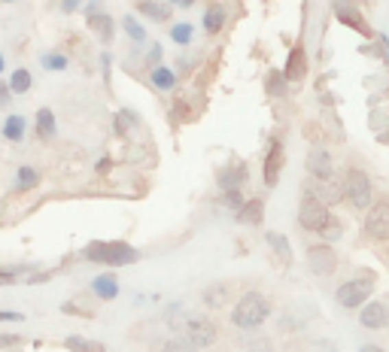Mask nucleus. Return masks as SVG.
<instances>
[{
    "instance_id": "18",
    "label": "nucleus",
    "mask_w": 389,
    "mask_h": 352,
    "mask_svg": "<svg viewBox=\"0 0 389 352\" xmlns=\"http://www.w3.org/2000/svg\"><path fill=\"white\" fill-rule=\"evenodd\" d=\"M137 12H140V16H146V18H152V22H171L174 6L161 3V0H140Z\"/></svg>"
},
{
    "instance_id": "32",
    "label": "nucleus",
    "mask_w": 389,
    "mask_h": 352,
    "mask_svg": "<svg viewBox=\"0 0 389 352\" xmlns=\"http://www.w3.org/2000/svg\"><path fill=\"white\" fill-rule=\"evenodd\" d=\"M171 40H174V43H180V46H189V43H192V25H186V22L174 25L171 27Z\"/></svg>"
},
{
    "instance_id": "11",
    "label": "nucleus",
    "mask_w": 389,
    "mask_h": 352,
    "mask_svg": "<svg viewBox=\"0 0 389 352\" xmlns=\"http://www.w3.org/2000/svg\"><path fill=\"white\" fill-rule=\"evenodd\" d=\"M86 25H89V31L95 34L97 40H101V43H113V37H116V22H113L110 12H101V10H97V3L89 6Z\"/></svg>"
},
{
    "instance_id": "47",
    "label": "nucleus",
    "mask_w": 389,
    "mask_h": 352,
    "mask_svg": "<svg viewBox=\"0 0 389 352\" xmlns=\"http://www.w3.org/2000/svg\"><path fill=\"white\" fill-rule=\"evenodd\" d=\"M359 352H384V349H380V347H374V343H365V347L359 349Z\"/></svg>"
},
{
    "instance_id": "37",
    "label": "nucleus",
    "mask_w": 389,
    "mask_h": 352,
    "mask_svg": "<svg viewBox=\"0 0 389 352\" xmlns=\"http://www.w3.org/2000/svg\"><path fill=\"white\" fill-rule=\"evenodd\" d=\"M283 82H286V76H283L280 70H271V73H268V91H271V95L283 91Z\"/></svg>"
},
{
    "instance_id": "17",
    "label": "nucleus",
    "mask_w": 389,
    "mask_h": 352,
    "mask_svg": "<svg viewBox=\"0 0 389 352\" xmlns=\"http://www.w3.org/2000/svg\"><path fill=\"white\" fill-rule=\"evenodd\" d=\"M235 219L240 225H261V222H265V201H261V198H250L235 213Z\"/></svg>"
},
{
    "instance_id": "33",
    "label": "nucleus",
    "mask_w": 389,
    "mask_h": 352,
    "mask_svg": "<svg viewBox=\"0 0 389 352\" xmlns=\"http://www.w3.org/2000/svg\"><path fill=\"white\" fill-rule=\"evenodd\" d=\"M322 240L325 243H335V240H341V237H344V222L341 219H331L329 225H325V231H322Z\"/></svg>"
},
{
    "instance_id": "19",
    "label": "nucleus",
    "mask_w": 389,
    "mask_h": 352,
    "mask_svg": "<svg viewBox=\"0 0 389 352\" xmlns=\"http://www.w3.org/2000/svg\"><path fill=\"white\" fill-rule=\"evenodd\" d=\"M237 352H274L271 337L256 334V331H244V337L237 340Z\"/></svg>"
},
{
    "instance_id": "48",
    "label": "nucleus",
    "mask_w": 389,
    "mask_h": 352,
    "mask_svg": "<svg viewBox=\"0 0 389 352\" xmlns=\"http://www.w3.org/2000/svg\"><path fill=\"white\" fill-rule=\"evenodd\" d=\"M176 3H182V6H192V3H195V0H176Z\"/></svg>"
},
{
    "instance_id": "2",
    "label": "nucleus",
    "mask_w": 389,
    "mask_h": 352,
    "mask_svg": "<svg viewBox=\"0 0 389 352\" xmlns=\"http://www.w3.org/2000/svg\"><path fill=\"white\" fill-rule=\"evenodd\" d=\"M82 258L104 267H128L140 258V252L125 240H91L82 249Z\"/></svg>"
},
{
    "instance_id": "40",
    "label": "nucleus",
    "mask_w": 389,
    "mask_h": 352,
    "mask_svg": "<svg viewBox=\"0 0 389 352\" xmlns=\"http://www.w3.org/2000/svg\"><path fill=\"white\" fill-rule=\"evenodd\" d=\"M10 103H12V88H10V82H6V79H0V107H10Z\"/></svg>"
},
{
    "instance_id": "28",
    "label": "nucleus",
    "mask_w": 389,
    "mask_h": 352,
    "mask_svg": "<svg viewBox=\"0 0 389 352\" xmlns=\"http://www.w3.org/2000/svg\"><path fill=\"white\" fill-rule=\"evenodd\" d=\"M150 79H152V86L158 91H171L176 86V73H174V70H167V67H152Z\"/></svg>"
},
{
    "instance_id": "14",
    "label": "nucleus",
    "mask_w": 389,
    "mask_h": 352,
    "mask_svg": "<svg viewBox=\"0 0 389 352\" xmlns=\"http://www.w3.org/2000/svg\"><path fill=\"white\" fill-rule=\"evenodd\" d=\"M304 167H307V173L314 176V179H329V176H335L331 173V152L322 149V146H314V149L307 152Z\"/></svg>"
},
{
    "instance_id": "3",
    "label": "nucleus",
    "mask_w": 389,
    "mask_h": 352,
    "mask_svg": "<svg viewBox=\"0 0 389 352\" xmlns=\"http://www.w3.org/2000/svg\"><path fill=\"white\" fill-rule=\"evenodd\" d=\"M341 186H344V201L350 203L353 210H365L374 203V182L362 167H346L341 176Z\"/></svg>"
},
{
    "instance_id": "29",
    "label": "nucleus",
    "mask_w": 389,
    "mask_h": 352,
    "mask_svg": "<svg viewBox=\"0 0 389 352\" xmlns=\"http://www.w3.org/2000/svg\"><path fill=\"white\" fill-rule=\"evenodd\" d=\"M64 347L73 349V352H107V347H104V343H97V340H82V337H67Z\"/></svg>"
},
{
    "instance_id": "4",
    "label": "nucleus",
    "mask_w": 389,
    "mask_h": 352,
    "mask_svg": "<svg viewBox=\"0 0 389 352\" xmlns=\"http://www.w3.org/2000/svg\"><path fill=\"white\" fill-rule=\"evenodd\" d=\"M374 283H377V277H374L371 271H365V277H356V279H346V283L338 286L335 298L338 304L344 310H362L368 304V298L374 294Z\"/></svg>"
},
{
    "instance_id": "7",
    "label": "nucleus",
    "mask_w": 389,
    "mask_h": 352,
    "mask_svg": "<svg viewBox=\"0 0 389 352\" xmlns=\"http://www.w3.org/2000/svg\"><path fill=\"white\" fill-rule=\"evenodd\" d=\"M182 334H186L198 349H207V347H213V343H216L219 331H216V322H210L207 316L189 313L186 316V325H182Z\"/></svg>"
},
{
    "instance_id": "20",
    "label": "nucleus",
    "mask_w": 389,
    "mask_h": 352,
    "mask_svg": "<svg viewBox=\"0 0 389 352\" xmlns=\"http://www.w3.org/2000/svg\"><path fill=\"white\" fill-rule=\"evenodd\" d=\"M91 292H95L101 301H113V298H119V279L113 277V273H101V277L91 279Z\"/></svg>"
},
{
    "instance_id": "24",
    "label": "nucleus",
    "mask_w": 389,
    "mask_h": 352,
    "mask_svg": "<svg viewBox=\"0 0 389 352\" xmlns=\"http://www.w3.org/2000/svg\"><path fill=\"white\" fill-rule=\"evenodd\" d=\"M225 27V6H207V12H204V31L207 34H219Z\"/></svg>"
},
{
    "instance_id": "42",
    "label": "nucleus",
    "mask_w": 389,
    "mask_h": 352,
    "mask_svg": "<svg viewBox=\"0 0 389 352\" xmlns=\"http://www.w3.org/2000/svg\"><path fill=\"white\" fill-rule=\"evenodd\" d=\"M22 343V337L19 334H0V349H6V347H19Z\"/></svg>"
},
{
    "instance_id": "26",
    "label": "nucleus",
    "mask_w": 389,
    "mask_h": 352,
    "mask_svg": "<svg viewBox=\"0 0 389 352\" xmlns=\"http://www.w3.org/2000/svg\"><path fill=\"white\" fill-rule=\"evenodd\" d=\"M10 88H12V95H27L34 86V79H31V70H25V67H19V70H12V76L10 79Z\"/></svg>"
},
{
    "instance_id": "5",
    "label": "nucleus",
    "mask_w": 389,
    "mask_h": 352,
    "mask_svg": "<svg viewBox=\"0 0 389 352\" xmlns=\"http://www.w3.org/2000/svg\"><path fill=\"white\" fill-rule=\"evenodd\" d=\"M335 216H331V207H325L314 198V194L304 192V198L298 203V225L301 231H310V234H322L325 225H329Z\"/></svg>"
},
{
    "instance_id": "34",
    "label": "nucleus",
    "mask_w": 389,
    "mask_h": 352,
    "mask_svg": "<svg viewBox=\"0 0 389 352\" xmlns=\"http://www.w3.org/2000/svg\"><path fill=\"white\" fill-rule=\"evenodd\" d=\"M244 194H240V188H231V192H222V207H228V210H235V213H237V210L240 207H244Z\"/></svg>"
},
{
    "instance_id": "39",
    "label": "nucleus",
    "mask_w": 389,
    "mask_h": 352,
    "mask_svg": "<svg viewBox=\"0 0 389 352\" xmlns=\"http://www.w3.org/2000/svg\"><path fill=\"white\" fill-rule=\"evenodd\" d=\"M161 55H165L161 43H152V46H150V55H146V61H150L152 67H161Z\"/></svg>"
},
{
    "instance_id": "25",
    "label": "nucleus",
    "mask_w": 389,
    "mask_h": 352,
    "mask_svg": "<svg viewBox=\"0 0 389 352\" xmlns=\"http://www.w3.org/2000/svg\"><path fill=\"white\" fill-rule=\"evenodd\" d=\"M25 128H27V122H25L22 116H6V122H3V137L12 140V143H22V140H25Z\"/></svg>"
},
{
    "instance_id": "22",
    "label": "nucleus",
    "mask_w": 389,
    "mask_h": 352,
    "mask_svg": "<svg viewBox=\"0 0 389 352\" xmlns=\"http://www.w3.org/2000/svg\"><path fill=\"white\" fill-rule=\"evenodd\" d=\"M265 243L274 249V255H280L283 264L292 262V249H289V237L286 234H277V231H268L265 234Z\"/></svg>"
},
{
    "instance_id": "46",
    "label": "nucleus",
    "mask_w": 389,
    "mask_h": 352,
    "mask_svg": "<svg viewBox=\"0 0 389 352\" xmlns=\"http://www.w3.org/2000/svg\"><path fill=\"white\" fill-rule=\"evenodd\" d=\"M380 46H384V58H386V64H389V40H386V34H380Z\"/></svg>"
},
{
    "instance_id": "6",
    "label": "nucleus",
    "mask_w": 389,
    "mask_h": 352,
    "mask_svg": "<svg viewBox=\"0 0 389 352\" xmlns=\"http://www.w3.org/2000/svg\"><path fill=\"white\" fill-rule=\"evenodd\" d=\"M362 228H365L368 240H374V243H386L389 240V201L386 198L374 201L371 207L365 210Z\"/></svg>"
},
{
    "instance_id": "10",
    "label": "nucleus",
    "mask_w": 389,
    "mask_h": 352,
    "mask_svg": "<svg viewBox=\"0 0 389 352\" xmlns=\"http://www.w3.org/2000/svg\"><path fill=\"white\" fill-rule=\"evenodd\" d=\"M359 322L368 331H384L389 328V301L377 298V301H368V304L359 310Z\"/></svg>"
},
{
    "instance_id": "16",
    "label": "nucleus",
    "mask_w": 389,
    "mask_h": 352,
    "mask_svg": "<svg viewBox=\"0 0 389 352\" xmlns=\"http://www.w3.org/2000/svg\"><path fill=\"white\" fill-rule=\"evenodd\" d=\"M283 76H286V82H298V79L307 76V55H304L301 46H295L292 52H289V61H286Z\"/></svg>"
},
{
    "instance_id": "9",
    "label": "nucleus",
    "mask_w": 389,
    "mask_h": 352,
    "mask_svg": "<svg viewBox=\"0 0 389 352\" xmlns=\"http://www.w3.org/2000/svg\"><path fill=\"white\" fill-rule=\"evenodd\" d=\"M304 192L314 194V198L320 203H325V207H338V203L344 201V186H341V179H335V176H329V179H314V176H310Z\"/></svg>"
},
{
    "instance_id": "36",
    "label": "nucleus",
    "mask_w": 389,
    "mask_h": 352,
    "mask_svg": "<svg viewBox=\"0 0 389 352\" xmlns=\"http://www.w3.org/2000/svg\"><path fill=\"white\" fill-rule=\"evenodd\" d=\"M368 122H371V131L377 134V137H380V134H386V131H389V118H386L380 110H377V112H371V118H368Z\"/></svg>"
},
{
    "instance_id": "13",
    "label": "nucleus",
    "mask_w": 389,
    "mask_h": 352,
    "mask_svg": "<svg viewBox=\"0 0 389 352\" xmlns=\"http://www.w3.org/2000/svg\"><path fill=\"white\" fill-rule=\"evenodd\" d=\"M235 298V283L228 279H219V283H210L207 288L201 292V304L207 310H225Z\"/></svg>"
},
{
    "instance_id": "21",
    "label": "nucleus",
    "mask_w": 389,
    "mask_h": 352,
    "mask_svg": "<svg viewBox=\"0 0 389 352\" xmlns=\"http://www.w3.org/2000/svg\"><path fill=\"white\" fill-rule=\"evenodd\" d=\"M335 16L341 18V22H344L346 27H353V31H359V34H362V37H371V34H374L371 27H368L365 18L359 16L356 10H353V12H350V10H344V3H338V6H335Z\"/></svg>"
},
{
    "instance_id": "43",
    "label": "nucleus",
    "mask_w": 389,
    "mask_h": 352,
    "mask_svg": "<svg viewBox=\"0 0 389 352\" xmlns=\"http://www.w3.org/2000/svg\"><path fill=\"white\" fill-rule=\"evenodd\" d=\"M80 3H82V0H61V10H64V12H76V10H80Z\"/></svg>"
},
{
    "instance_id": "44",
    "label": "nucleus",
    "mask_w": 389,
    "mask_h": 352,
    "mask_svg": "<svg viewBox=\"0 0 389 352\" xmlns=\"http://www.w3.org/2000/svg\"><path fill=\"white\" fill-rule=\"evenodd\" d=\"M19 322V319H22V313H6V310H0V322Z\"/></svg>"
},
{
    "instance_id": "8",
    "label": "nucleus",
    "mask_w": 389,
    "mask_h": 352,
    "mask_svg": "<svg viewBox=\"0 0 389 352\" xmlns=\"http://www.w3.org/2000/svg\"><path fill=\"white\" fill-rule=\"evenodd\" d=\"M307 267L314 277H331L338 271V252L331 249V243H314L307 246Z\"/></svg>"
},
{
    "instance_id": "45",
    "label": "nucleus",
    "mask_w": 389,
    "mask_h": 352,
    "mask_svg": "<svg viewBox=\"0 0 389 352\" xmlns=\"http://www.w3.org/2000/svg\"><path fill=\"white\" fill-rule=\"evenodd\" d=\"M107 171H113V161L110 158H101V161H97V173H107Z\"/></svg>"
},
{
    "instance_id": "12",
    "label": "nucleus",
    "mask_w": 389,
    "mask_h": 352,
    "mask_svg": "<svg viewBox=\"0 0 389 352\" xmlns=\"http://www.w3.org/2000/svg\"><path fill=\"white\" fill-rule=\"evenodd\" d=\"M283 164H286V152H283V143H280V140H271V143H268V152H265V167H261V176H265V186H268V188L277 186Z\"/></svg>"
},
{
    "instance_id": "27",
    "label": "nucleus",
    "mask_w": 389,
    "mask_h": 352,
    "mask_svg": "<svg viewBox=\"0 0 389 352\" xmlns=\"http://www.w3.org/2000/svg\"><path fill=\"white\" fill-rule=\"evenodd\" d=\"M37 182H40V173H37V167H19V173H16V192H31V188H37Z\"/></svg>"
},
{
    "instance_id": "41",
    "label": "nucleus",
    "mask_w": 389,
    "mask_h": 352,
    "mask_svg": "<svg viewBox=\"0 0 389 352\" xmlns=\"http://www.w3.org/2000/svg\"><path fill=\"white\" fill-rule=\"evenodd\" d=\"M101 70H104V82L110 86V70H113V58H110V52H104V55H101Z\"/></svg>"
},
{
    "instance_id": "38",
    "label": "nucleus",
    "mask_w": 389,
    "mask_h": 352,
    "mask_svg": "<svg viewBox=\"0 0 389 352\" xmlns=\"http://www.w3.org/2000/svg\"><path fill=\"white\" fill-rule=\"evenodd\" d=\"M19 273H22V267H6V271H0V286L19 283Z\"/></svg>"
},
{
    "instance_id": "1",
    "label": "nucleus",
    "mask_w": 389,
    "mask_h": 352,
    "mask_svg": "<svg viewBox=\"0 0 389 352\" xmlns=\"http://www.w3.org/2000/svg\"><path fill=\"white\" fill-rule=\"evenodd\" d=\"M271 313H274V304H271L268 294L244 292L237 298L235 310H231V325H235L237 331H259L268 319H271Z\"/></svg>"
},
{
    "instance_id": "30",
    "label": "nucleus",
    "mask_w": 389,
    "mask_h": 352,
    "mask_svg": "<svg viewBox=\"0 0 389 352\" xmlns=\"http://www.w3.org/2000/svg\"><path fill=\"white\" fill-rule=\"evenodd\" d=\"M161 352H198V347L189 340L186 334H176V337H167L165 347H161Z\"/></svg>"
},
{
    "instance_id": "50",
    "label": "nucleus",
    "mask_w": 389,
    "mask_h": 352,
    "mask_svg": "<svg viewBox=\"0 0 389 352\" xmlns=\"http://www.w3.org/2000/svg\"><path fill=\"white\" fill-rule=\"evenodd\" d=\"M3 3H12V0H3Z\"/></svg>"
},
{
    "instance_id": "15",
    "label": "nucleus",
    "mask_w": 389,
    "mask_h": 352,
    "mask_svg": "<svg viewBox=\"0 0 389 352\" xmlns=\"http://www.w3.org/2000/svg\"><path fill=\"white\" fill-rule=\"evenodd\" d=\"M216 182H219V188H222V192L240 188V186L246 182V164H244V161H228V164H225L222 171H219Z\"/></svg>"
},
{
    "instance_id": "23",
    "label": "nucleus",
    "mask_w": 389,
    "mask_h": 352,
    "mask_svg": "<svg viewBox=\"0 0 389 352\" xmlns=\"http://www.w3.org/2000/svg\"><path fill=\"white\" fill-rule=\"evenodd\" d=\"M55 131H58V125H55V112L49 107L37 110V137L40 140H52Z\"/></svg>"
},
{
    "instance_id": "35",
    "label": "nucleus",
    "mask_w": 389,
    "mask_h": 352,
    "mask_svg": "<svg viewBox=\"0 0 389 352\" xmlns=\"http://www.w3.org/2000/svg\"><path fill=\"white\" fill-rule=\"evenodd\" d=\"M43 67L46 70H64L67 67V55H58V52L43 55Z\"/></svg>"
},
{
    "instance_id": "49",
    "label": "nucleus",
    "mask_w": 389,
    "mask_h": 352,
    "mask_svg": "<svg viewBox=\"0 0 389 352\" xmlns=\"http://www.w3.org/2000/svg\"><path fill=\"white\" fill-rule=\"evenodd\" d=\"M3 67H6V64H3V55H0V73H3Z\"/></svg>"
},
{
    "instance_id": "31",
    "label": "nucleus",
    "mask_w": 389,
    "mask_h": 352,
    "mask_svg": "<svg viewBox=\"0 0 389 352\" xmlns=\"http://www.w3.org/2000/svg\"><path fill=\"white\" fill-rule=\"evenodd\" d=\"M122 27H125V34H128L134 43H143V40H146V27L140 25V22H134V16H125L122 18Z\"/></svg>"
}]
</instances>
